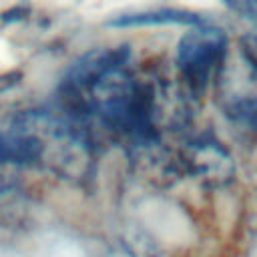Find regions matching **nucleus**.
<instances>
[{"mask_svg": "<svg viewBox=\"0 0 257 257\" xmlns=\"http://www.w3.org/2000/svg\"><path fill=\"white\" fill-rule=\"evenodd\" d=\"M203 16L189 12V10H177V8H163V10H147V12H131L120 14L110 20H106L108 28H143V26H169V24H181V26H197L203 24Z\"/></svg>", "mask_w": 257, "mask_h": 257, "instance_id": "obj_5", "label": "nucleus"}, {"mask_svg": "<svg viewBox=\"0 0 257 257\" xmlns=\"http://www.w3.org/2000/svg\"><path fill=\"white\" fill-rule=\"evenodd\" d=\"M213 84L223 112L237 124L257 128V70L241 50L235 58L227 52Z\"/></svg>", "mask_w": 257, "mask_h": 257, "instance_id": "obj_2", "label": "nucleus"}, {"mask_svg": "<svg viewBox=\"0 0 257 257\" xmlns=\"http://www.w3.org/2000/svg\"><path fill=\"white\" fill-rule=\"evenodd\" d=\"M177 155L183 173L209 187H223L235 177L233 157L213 137H197L189 141Z\"/></svg>", "mask_w": 257, "mask_h": 257, "instance_id": "obj_3", "label": "nucleus"}, {"mask_svg": "<svg viewBox=\"0 0 257 257\" xmlns=\"http://www.w3.org/2000/svg\"><path fill=\"white\" fill-rule=\"evenodd\" d=\"M26 14H28V8L26 6H18V8H12L10 12H4L2 20L4 22H14V20H22Z\"/></svg>", "mask_w": 257, "mask_h": 257, "instance_id": "obj_8", "label": "nucleus"}, {"mask_svg": "<svg viewBox=\"0 0 257 257\" xmlns=\"http://www.w3.org/2000/svg\"><path fill=\"white\" fill-rule=\"evenodd\" d=\"M223 4L241 18L257 20V0H223Z\"/></svg>", "mask_w": 257, "mask_h": 257, "instance_id": "obj_6", "label": "nucleus"}, {"mask_svg": "<svg viewBox=\"0 0 257 257\" xmlns=\"http://www.w3.org/2000/svg\"><path fill=\"white\" fill-rule=\"evenodd\" d=\"M131 60V46H104V48H94L82 54L66 72L62 80V90L66 102L78 100L100 76H104L108 70L122 66Z\"/></svg>", "mask_w": 257, "mask_h": 257, "instance_id": "obj_4", "label": "nucleus"}, {"mask_svg": "<svg viewBox=\"0 0 257 257\" xmlns=\"http://www.w3.org/2000/svg\"><path fill=\"white\" fill-rule=\"evenodd\" d=\"M239 50L247 56V60L255 66L257 70V30L255 32H249L241 38V44H239Z\"/></svg>", "mask_w": 257, "mask_h": 257, "instance_id": "obj_7", "label": "nucleus"}, {"mask_svg": "<svg viewBox=\"0 0 257 257\" xmlns=\"http://www.w3.org/2000/svg\"><path fill=\"white\" fill-rule=\"evenodd\" d=\"M227 36L221 28L207 22L193 26L177 46V68L183 86L193 94L201 96L209 84L215 82L225 58H227Z\"/></svg>", "mask_w": 257, "mask_h": 257, "instance_id": "obj_1", "label": "nucleus"}]
</instances>
